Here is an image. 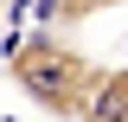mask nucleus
Wrapping results in <instances>:
<instances>
[{
    "label": "nucleus",
    "mask_w": 128,
    "mask_h": 122,
    "mask_svg": "<svg viewBox=\"0 0 128 122\" xmlns=\"http://www.w3.org/2000/svg\"><path fill=\"white\" fill-rule=\"evenodd\" d=\"M6 77L19 84L32 109H45L51 122H77L83 103H90V84H96V64L83 58L64 32H19L6 45Z\"/></svg>",
    "instance_id": "nucleus-1"
},
{
    "label": "nucleus",
    "mask_w": 128,
    "mask_h": 122,
    "mask_svg": "<svg viewBox=\"0 0 128 122\" xmlns=\"http://www.w3.org/2000/svg\"><path fill=\"white\" fill-rule=\"evenodd\" d=\"M77 122H128V64H96L90 103Z\"/></svg>",
    "instance_id": "nucleus-2"
},
{
    "label": "nucleus",
    "mask_w": 128,
    "mask_h": 122,
    "mask_svg": "<svg viewBox=\"0 0 128 122\" xmlns=\"http://www.w3.org/2000/svg\"><path fill=\"white\" fill-rule=\"evenodd\" d=\"M32 7V26L38 32H77L83 19L109 13V7H128V0H26Z\"/></svg>",
    "instance_id": "nucleus-3"
}]
</instances>
